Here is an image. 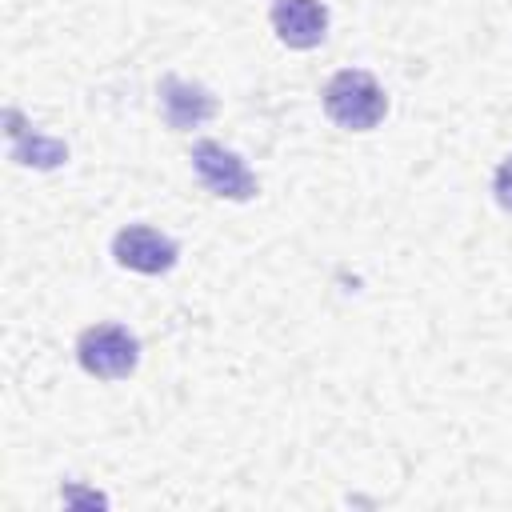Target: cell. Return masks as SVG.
<instances>
[{"label":"cell","instance_id":"obj_1","mask_svg":"<svg viewBox=\"0 0 512 512\" xmlns=\"http://www.w3.org/2000/svg\"><path fill=\"white\" fill-rule=\"evenodd\" d=\"M324 112L352 132H368L384 120L388 96L364 68H344L324 84Z\"/></svg>","mask_w":512,"mask_h":512},{"label":"cell","instance_id":"obj_7","mask_svg":"<svg viewBox=\"0 0 512 512\" xmlns=\"http://www.w3.org/2000/svg\"><path fill=\"white\" fill-rule=\"evenodd\" d=\"M8 136H12V160H20V164H36V168H56V164H64L68 160V148L60 144V140H48V136H24V128H20V116L16 112H8Z\"/></svg>","mask_w":512,"mask_h":512},{"label":"cell","instance_id":"obj_2","mask_svg":"<svg viewBox=\"0 0 512 512\" xmlns=\"http://www.w3.org/2000/svg\"><path fill=\"white\" fill-rule=\"evenodd\" d=\"M76 360L96 380H124V376H132V368L140 360V344L120 324H96V328H84L80 332Z\"/></svg>","mask_w":512,"mask_h":512},{"label":"cell","instance_id":"obj_6","mask_svg":"<svg viewBox=\"0 0 512 512\" xmlns=\"http://www.w3.org/2000/svg\"><path fill=\"white\" fill-rule=\"evenodd\" d=\"M160 104H164L168 128H176V132L200 128V124L212 120V112H216L212 92L200 88V84H192V80H180V76H164V80H160Z\"/></svg>","mask_w":512,"mask_h":512},{"label":"cell","instance_id":"obj_4","mask_svg":"<svg viewBox=\"0 0 512 512\" xmlns=\"http://www.w3.org/2000/svg\"><path fill=\"white\" fill-rule=\"evenodd\" d=\"M112 256L116 264L132 268V272H144V276H160L176 264V244L156 232V228H144V224H132V228H120L116 240H112Z\"/></svg>","mask_w":512,"mask_h":512},{"label":"cell","instance_id":"obj_5","mask_svg":"<svg viewBox=\"0 0 512 512\" xmlns=\"http://www.w3.org/2000/svg\"><path fill=\"white\" fill-rule=\"evenodd\" d=\"M272 28L288 48H316L328 32L320 0H272Z\"/></svg>","mask_w":512,"mask_h":512},{"label":"cell","instance_id":"obj_8","mask_svg":"<svg viewBox=\"0 0 512 512\" xmlns=\"http://www.w3.org/2000/svg\"><path fill=\"white\" fill-rule=\"evenodd\" d=\"M492 192H496V200H500V208H508L512 212V156L496 168V180H492Z\"/></svg>","mask_w":512,"mask_h":512},{"label":"cell","instance_id":"obj_3","mask_svg":"<svg viewBox=\"0 0 512 512\" xmlns=\"http://www.w3.org/2000/svg\"><path fill=\"white\" fill-rule=\"evenodd\" d=\"M192 168L204 180V188L224 196V200H252L256 196V176L248 172V164L216 140H200L192 148Z\"/></svg>","mask_w":512,"mask_h":512}]
</instances>
